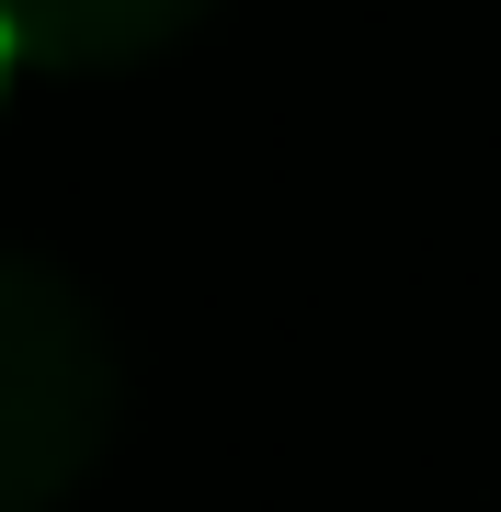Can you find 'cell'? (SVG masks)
I'll use <instances>...</instances> for the list:
<instances>
[{
	"mask_svg": "<svg viewBox=\"0 0 501 512\" xmlns=\"http://www.w3.org/2000/svg\"><path fill=\"white\" fill-rule=\"evenodd\" d=\"M205 0H0V35L35 69H137L160 57Z\"/></svg>",
	"mask_w": 501,
	"mask_h": 512,
	"instance_id": "7a4b0ae2",
	"label": "cell"
},
{
	"mask_svg": "<svg viewBox=\"0 0 501 512\" xmlns=\"http://www.w3.org/2000/svg\"><path fill=\"white\" fill-rule=\"evenodd\" d=\"M12 69H23V57H12V35H0V92H12Z\"/></svg>",
	"mask_w": 501,
	"mask_h": 512,
	"instance_id": "3957f363",
	"label": "cell"
},
{
	"mask_svg": "<svg viewBox=\"0 0 501 512\" xmlns=\"http://www.w3.org/2000/svg\"><path fill=\"white\" fill-rule=\"evenodd\" d=\"M114 330L57 262L0 251V512L69 501L114 444Z\"/></svg>",
	"mask_w": 501,
	"mask_h": 512,
	"instance_id": "6da1fadb",
	"label": "cell"
}]
</instances>
